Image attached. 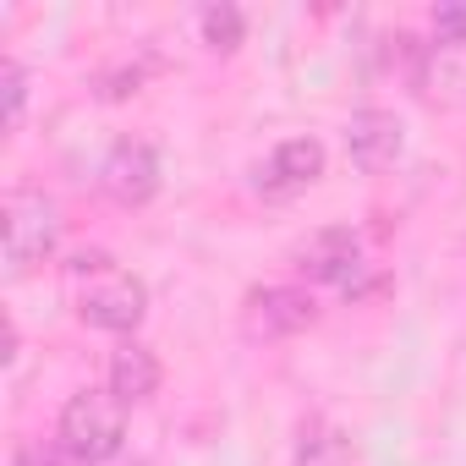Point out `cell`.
Returning <instances> with one entry per match:
<instances>
[{"mask_svg":"<svg viewBox=\"0 0 466 466\" xmlns=\"http://www.w3.org/2000/svg\"><path fill=\"white\" fill-rule=\"evenodd\" d=\"M72 280H77V319L110 335H132L148 313V286L127 269H116L105 253H77L72 258Z\"/></svg>","mask_w":466,"mask_h":466,"instance_id":"1","label":"cell"},{"mask_svg":"<svg viewBox=\"0 0 466 466\" xmlns=\"http://www.w3.org/2000/svg\"><path fill=\"white\" fill-rule=\"evenodd\" d=\"M0 230H6V269L28 275L61 248V208L39 187H12L0 198Z\"/></svg>","mask_w":466,"mask_h":466,"instance_id":"2","label":"cell"},{"mask_svg":"<svg viewBox=\"0 0 466 466\" xmlns=\"http://www.w3.org/2000/svg\"><path fill=\"white\" fill-rule=\"evenodd\" d=\"M127 439V406L110 390H77L61 406L56 422V444H66V455H77L83 466H99L121 450Z\"/></svg>","mask_w":466,"mask_h":466,"instance_id":"3","label":"cell"},{"mask_svg":"<svg viewBox=\"0 0 466 466\" xmlns=\"http://www.w3.org/2000/svg\"><path fill=\"white\" fill-rule=\"evenodd\" d=\"M319 324V302L308 286H291V280H275V286H253L242 297V335L248 340H291L302 329Z\"/></svg>","mask_w":466,"mask_h":466,"instance_id":"4","label":"cell"},{"mask_svg":"<svg viewBox=\"0 0 466 466\" xmlns=\"http://www.w3.org/2000/svg\"><path fill=\"white\" fill-rule=\"evenodd\" d=\"M99 187L121 208H143L159 192V148L143 143V137H121L99 165Z\"/></svg>","mask_w":466,"mask_h":466,"instance_id":"5","label":"cell"},{"mask_svg":"<svg viewBox=\"0 0 466 466\" xmlns=\"http://www.w3.org/2000/svg\"><path fill=\"white\" fill-rule=\"evenodd\" d=\"M297 269L324 286H351V275L362 269V237L351 225H324L297 248Z\"/></svg>","mask_w":466,"mask_h":466,"instance_id":"6","label":"cell"},{"mask_svg":"<svg viewBox=\"0 0 466 466\" xmlns=\"http://www.w3.org/2000/svg\"><path fill=\"white\" fill-rule=\"evenodd\" d=\"M346 159L362 176H379L400 159V121L390 110H357L346 121Z\"/></svg>","mask_w":466,"mask_h":466,"instance_id":"7","label":"cell"},{"mask_svg":"<svg viewBox=\"0 0 466 466\" xmlns=\"http://www.w3.org/2000/svg\"><path fill=\"white\" fill-rule=\"evenodd\" d=\"M319 176H324V143H319V137H286V143L269 154V165L258 170V192L291 198V192L313 187Z\"/></svg>","mask_w":466,"mask_h":466,"instance_id":"8","label":"cell"},{"mask_svg":"<svg viewBox=\"0 0 466 466\" xmlns=\"http://www.w3.org/2000/svg\"><path fill=\"white\" fill-rule=\"evenodd\" d=\"M159 379H165V368H159V357H154L143 340H121V346L110 351V384H105V390H110L121 406H143V400H154Z\"/></svg>","mask_w":466,"mask_h":466,"instance_id":"9","label":"cell"},{"mask_svg":"<svg viewBox=\"0 0 466 466\" xmlns=\"http://www.w3.org/2000/svg\"><path fill=\"white\" fill-rule=\"evenodd\" d=\"M291 466H351V433L335 428L329 417H302L297 428V461Z\"/></svg>","mask_w":466,"mask_h":466,"instance_id":"10","label":"cell"},{"mask_svg":"<svg viewBox=\"0 0 466 466\" xmlns=\"http://www.w3.org/2000/svg\"><path fill=\"white\" fill-rule=\"evenodd\" d=\"M242 34H248V17H242L237 6H225V0L198 12V39H203L214 56H230V50L242 45Z\"/></svg>","mask_w":466,"mask_h":466,"instance_id":"11","label":"cell"},{"mask_svg":"<svg viewBox=\"0 0 466 466\" xmlns=\"http://www.w3.org/2000/svg\"><path fill=\"white\" fill-rule=\"evenodd\" d=\"M0 77H6V132H17L23 127V110H28V72H23L17 56H6Z\"/></svg>","mask_w":466,"mask_h":466,"instance_id":"12","label":"cell"},{"mask_svg":"<svg viewBox=\"0 0 466 466\" xmlns=\"http://www.w3.org/2000/svg\"><path fill=\"white\" fill-rule=\"evenodd\" d=\"M12 466H83L77 455H66V444H45V439H23L12 450Z\"/></svg>","mask_w":466,"mask_h":466,"instance_id":"13","label":"cell"},{"mask_svg":"<svg viewBox=\"0 0 466 466\" xmlns=\"http://www.w3.org/2000/svg\"><path fill=\"white\" fill-rule=\"evenodd\" d=\"M433 39L439 45H466V6H439L433 12Z\"/></svg>","mask_w":466,"mask_h":466,"instance_id":"14","label":"cell"}]
</instances>
